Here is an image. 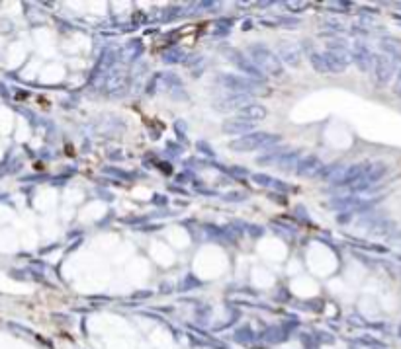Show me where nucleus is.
<instances>
[{
    "label": "nucleus",
    "instance_id": "nucleus-10",
    "mask_svg": "<svg viewBox=\"0 0 401 349\" xmlns=\"http://www.w3.org/2000/svg\"><path fill=\"white\" fill-rule=\"evenodd\" d=\"M325 170V164L317 158V156H305V158H300V162L296 166V172L301 176V178H317L321 176Z\"/></svg>",
    "mask_w": 401,
    "mask_h": 349
},
{
    "label": "nucleus",
    "instance_id": "nucleus-3",
    "mask_svg": "<svg viewBox=\"0 0 401 349\" xmlns=\"http://www.w3.org/2000/svg\"><path fill=\"white\" fill-rule=\"evenodd\" d=\"M217 84L221 88H227V90H233L237 94H247V96H253L256 92H260V82H255V80L245 77H237V74H231V72L219 74L217 77Z\"/></svg>",
    "mask_w": 401,
    "mask_h": 349
},
{
    "label": "nucleus",
    "instance_id": "nucleus-17",
    "mask_svg": "<svg viewBox=\"0 0 401 349\" xmlns=\"http://www.w3.org/2000/svg\"><path fill=\"white\" fill-rule=\"evenodd\" d=\"M309 61H311L313 68H315L317 72H321V74H325V72H327V68H325V63H323V57H321V53H315V51H313V53L309 55Z\"/></svg>",
    "mask_w": 401,
    "mask_h": 349
},
{
    "label": "nucleus",
    "instance_id": "nucleus-13",
    "mask_svg": "<svg viewBox=\"0 0 401 349\" xmlns=\"http://www.w3.org/2000/svg\"><path fill=\"white\" fill-rule=\"evenodd\" d=\"M239 117L249 121V123L262 121L266 117V108H264V106H258V104H249L247 108L239 109Z\"/></svg>",
    "mask_w": 401,
    "mask_h": 349
},
{
    "label": "nucleus",
    "instance_id": "nucleus-12",
    "mask_svg": "<svg viewBox=\"0 0 401 349\" xmlns=\"http://www.w3.org/2000/svg\"><path fill=\"white\" fill-rule=\"evenodd\" d=\"M278 59H280V63H286V65H290V66L300 65V61H301V49H300V45H294V43L280 45Z\"/></svg>",
    "mask_w": 401,
    "mask_h": 349
},
{
    "label": "nucleus",
    "instance_id": "nucleus-16",
    "mask_svg": "<svg viewBox=\"0 0 401 349\" xmlns=\"http://www.w3.org/2000/svg\"><path fill=\"white\" fill-rule=\"evenodd\" d=\"M382 49H384V55L391 57L393 61H395V59L401 61V47H399V43H397V39H390V37L382 39Z\"/></svg>",
    "mask_w": 401,
    "mask_h": 349
},
{
    "label": "nucleus",
    "instance_id": "nucleus-1",
    "mask_svg": "<svg viewBox=\"0 0 401 349\" xmlns=\"http://www.w3.org/2000/svg\"><path fill=\"white\" fill-rule=\"evenodd\" d=\"M249 59L251 63L262 72V74H270V77H282L284 66L280 63L278 55L274 51H270L268 47L260 43H255L249 47Z\"/></svg>",
    "mask_w": 401,
    "mask_h": 349
},
{
    "label": "nucleus",
    "instance_id": "nucleus-6",
    "mask_svg": "<svg viewBox=\"0 0 401 349\" xmlns=\"http://www.w3.org/2000/svg\"><path fill=\"white\" fill-rule=\"evenodd\" d=\"M225 55H227V61H231L237 68H241L243 72H247V77L251 78V80L258 82V80H262V78H264V74H262V72H260V70L251 63V59L245 57L243 53H239L237 49H227Z\"/></svg>",
    "mask_w": 401,
    "mask_h": 349
},
{
    "label": "nucleus",
    "instance_id": "nucleus-20",
    "mask_svg": "<svg viewBox=\"0 0 401 349\" xmlns=\"http://www.w3.org/2000/svg\"><path fill=\"white\" fill-rule=\"evenodd\" d=\"M393 94H395L397 98H401V65H399V68L395 70V82H393Z\"/></svg>",
    "mask_w": 401,
    "mask_h": 349
},
{
    "label": "nucleus",
    "instance_id": "nucleus-9",
    "mask_svg": "<svg viewBox=\"0 0 401 349\" xmlns=\"http://www.w3.org/2000/svg\"><path fill=\"white\" fill-rule=\"evenodd\" d=\"M352 61H354V65L362 70V72H370L372 70V66H374V53L370 51V47L364 45L362 41H354V47H352Z\"/></svg>",
    "mask_w": 401,
    "mask_h": 349
},
{
    "label": "nucleus",
    "instance_id": "nucleus-2",
    "mask_svg": "<svg viewBox=\"0 0 401 349\" xmlns=\"http://www.w3.org/2000/svg\"><path fill=\"white\" fill-rule=\"evenodd\" d=\"M278 142H280V135L253 131L249 133V135H243V137L231 141L229 142V148L235 151V153H253V151H260V148H272Z\"/></svg>",
    "mask_w": 401,
    "mask_h": 349
},
{
    "label": "nucleus",
    "instance_id": "nucleus-5",
    "mask_svg": "<svg viewBox=\"0 0 401 349\" xmlns=\"http://www.w3.org/2000/svg\"><path fill=\"white\" fill-rule=\"evenodd\" d=\"M374 77L378 80V84L382 86H386L388 82H390L393 74H395V70H397V66H395V61L388 57V55H374Z\"/></svg>",
    "mask_w": 401,
    "mask_h": 349
},
{
    "label": "nucleus",
    "instance_id": "nucleus-4",
    "mask_svg": "<svg viewBox=\"0 0 401 349\" xmlns=\"http://www.w3.org/2000/svg\"><path fill=\"white\" fill-rule=\"evenodd\" d=\"M388 174V166L384 162H374V164H368L366 172L364 176L358 180L357 184H352L350 189L352 191H364V189H370V187L374 186V184H378L380 180L384 178V176Z\"/></svg>",
    "mask_w": 401,
    "mask_h": 349
},
{
    "label": "nucleus",
    "instance_id": "nucleus-8",
    "mask_svg": "<svg viewBox=\"0 0 401 349\" xmlns=\"http://www.w3.org/2000/svg\"><path fill=\"white\" fill-rule=\"evenodd\" d=\"M249 104H253V98L247 94H231V96L213 99V108L217 111H239V109L247 108Z\"/></svg>",
    "mask_w": 401,
    "mask_h": 349
},
{
    "label": "nucleus",
    "instance_id": "nucleus-14",
    "mask_svg": "<svg viewBox=\"0 0 401 349\" xmlns=\"http://www.w3.org/2000/svg\"><path fill=\"white\" fill-rule=\"evenodd\" d=\"M345 174H346L345 164H333V166H327L321 176H323L325 182H329V184H339V186H343Z\"/></svg>",
    "mask_w": 401,
    "mask_h": 349
},
{
    "label": "nucleus",
    "instance_id": "nucleus-11",
    "mask_svg": "<svg viewBox=\"0 0 401 349\" xmlns=\"http://www.w3.org/2000/svg\"><path fill=\"white\" fill-rule=\"evenodd\" d=\"M223 133L225 135H249V133H253L255 129V123H249V121L241 119V117H235V119H227L223 123Z\"/></svg>",
    "mask_w": 401,
    "mask_h": 349
},
{
    "label": "nucleus",
    "instance_id": "nucleus-18",
    "mask_svg": "<svg viewBox=\"0 0 401 349\" xmlns=\"http://www.w3.org/2000/svg\"><path fill=\"white\" fill-rule=\"evenodd\" d=\"M180 57H184V53L179 51V49H172V51H167V53H165L163 61H165V63H179V61H182Z\"/></svg>",
    "mask_w": 401,
    "mask_h": 349
},
{
    "label": "nucleus",
    "instance_id": "nucleus-21",
    "mask_svg": "<svg viewBox=\"0 0 401 349\" xmlns=\"http://www.w3.org/2000/svg\"><path fill=\"white\" fill-rule=\"evenodd\" d=\"M307 2H286V8H294L296 12H300V8H305Z\"/></svg>",
    "mask_w": 401,
    "mask_h": 349
},
{
    "label": "nucleus",
    "instance_id": "nucleus-7",
    "mask_svg": "<svg viewBox=\"0 0 401 349\" xmlns=\"http://www.w3.org/2000/svg\"><path fill=\"white\" fill-rule=\"evenodd\" d=\"M129 86V77L125 70H118V68H110V72L104 78V88L110 96H120L125 92V88Z\"/></svg>",
    "mask_w": 401,
    "mask_h": 349
},
{
    "label": "nucleus",
    "instance_id": "nucleus-19",
    "mask_svg": "<svg viewBox=\"0 0 401 349\" xmlns=\"http://www.w3.org/2000/svg\"><path fill=\"white\" fill-rule=\"evenodd\" d=\"M266 338H268V341H272V343H278V341H284V334L282 332H278V330H270L266 334Z\"/></svg>",
    "mask_w": 401,
    "mask_h": 349
},
{
    "label": "nucleus",
    "instance_id": "nucleus-15",
    "mask_svg": "<svg viewBox=\"0 0 401 349\" xmlns=\"http://www.w3.org/2000/svg\"><path fill=\"white\" fill-rule=\"evenodd\" d=\"M253 180H255L258 186L262 187H270V189H280V191H286L288 187L284 186L282 182H278L276 178H272V176H266V174H253Z\"/></svg>",
    "mask_w": 401,
    "mask_h": 349
}]
</instances>
